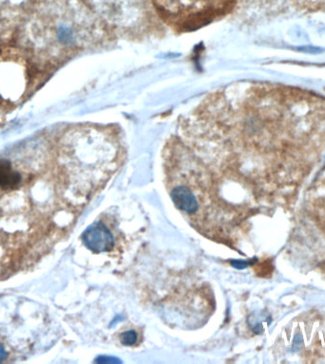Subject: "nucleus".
I'll use <instances>...</instances> for the list:
<instances>
[{
    "label": "nucleus",
    "instance_id": "1",
    "mask_svg": "<svg viewBox=\"0 0 325 364\" xmlns=\"http://www.w3.org/2000/svg\"><path fill=\"white\" fill-rule=\"evenodd\" d=\"M82 241L87 249L96 253L110 252L115 245L113 233L101 221L96 222L85 230Z\"/></svg>",
    "mask_w": 325,
    "mask_h": 364
},
{
    "label": "nucleus",
    "instance_id": "2",
    "mask_svg": "<svg viewBox=\"0 0 325 364\" xmlns=\"http://www.w3.org/2000/svg\"><path fill=\"white\" fill-rule=\"evenodd\" d=\"M22 176L8 161H0V190L13 191L19 187Z\"/></svg>",
    "mask_w": 325,
    "mask_h": 364
},
{
    "label": "nucleus",
    "instance_id": "3",
    "mask_svg": "<svg viewBox=\"0 0 325 364\" xmlns=\"http://www.w3.org/2000/svg\"><path fill=\"white\" fill-rule=\"evenodd\" d=\"M138 341V334L134 330H128L120 336V341L125 346H133Z\"/></svg>",
    "mask_w": 325,
    "mask_h": 364
},
{
    "label": "nucleus",
    "instance_id": "4",
    "mask_svg": "<svg viewBox=\"0 0 325 364\" xmlns=\"http://www.w3.org/2000/svg\"><path fill=\"white\" fill-rule=\"evenodd\" d=\"M118 360L117 358H114L113 357L105 358V357H99L96 360V363H118Z\"/></svg>",
    "mask_w": 325,
    "mask_h": 364
},
{
    "label": "nucleus",
    "instance_id": "5",
    "mask_svg": "<svg viewBox=\"0 0 325 364\" xmlns=\"http://www.w3.org/2000/svg\"><path fill=\"white\" fill-rule=\"evenodd\" d=\"M6 358H7V352H6L4 347L0 346V363H2Z\"/></svg>",
    "mask_w": 325,
    "mask_h": 364
}]
</instances>
